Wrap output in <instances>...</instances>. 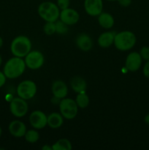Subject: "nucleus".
<instances>
[{
    "label": "nucleus",
    "instance_id": "f257e3e1",
    "mask_svg": "<svg viewBox=\"0 0 149 150\" xmlns=\"http://www.w3.org/2000/svg\"><path fill=\"white\" fill-rule=\"evenodd\" d=\"M26 67V63L23 59L14 57L5 63L3 73L7 79H17L24 73Z\"/></svg>",
    "mask_w": 149,
    "mask_h": 150
},
{
    "label": "nucleus",
    "instance_id": "f03ea898",
    "mask_svg": "<svg viewBox=\"0 0 149 150\" xmlns=\"http://www.w3.org/2000/svg\"><path fill=\"white\" fill-rule=\"evenodd\" d=\"M32 49V42L29 38L26 36L16 37L12 41L10 51L14 57L23 58L25 57Z\"/></svg>",
    "mask_w": 149,
    "mask_h": 150
},
{
    "label": "nucleus",
    "instance_id": "7ed1b4c3",
    "mask_svg": "<svg viewBox=\"0 0 149 150\" xmlns=\"http://www.w3.org/2000/svg\"><path fill=\"white\" fill-rule=\"evenodd\" d=\"M137 41L135 35L130 31H123L115 34L114 45L118 50L126 51L131 49Z\"/></svg>",
    "mask_w": 149,
    "mask_h": 150
},
{
    "label": "nucleus",
    "instance_id": "20e7f679",
    "mask_svg": "<svg viewBox=\"0 0 149 150\" xmlns=\"http://www.w3.org/2000/svg\"><path fill=\"white\" fill-rule=\"evenodd\" d=\"M38 14L45 21L56 22L59 18V8L51 1H45L39 4Z\"/></svg>",
    "mask_w": 149,
    "mask_h": 150
},
{
    "label": "nucleus",
    "instance_id": "39448f33",
    "mask_svg": "<svg viewBox=\"0 0 149 150\" xmlns=\"http://www.w3.org/2000/svg\"><path fill=\"white\" fill-rule=\"evenodd\" d=\"M59 110L63 117L67 120H72L77 116L78 106L75 100L71 98H63L59 103Z\"/></svg>",
    "mask_w": 149,
    "mask_h": 150
},
{
    "label": "nucleus",
    "instance_id": "423d86ee",
    "mask_svg": "<svg viewBox=\"0 0 149 150\" xmlns=\"http://www.w3.org/2000/svg\"><path fill=\"white\" fill-rule=\"evenodd\" d=\"M37 93V85L31 80H25L20 82L17 87V94L19 98L24 100H30Z\"/></svg>",
    "mask_w": 149,
    "mask_h": 150
},
{
    "label": "nucleus",
    "instance_id": "0eeeda50",
    "mask_svg": "<svg viewBox=\"0 0 149 150\" xmlns=\"http://www.w3.org/2000/svg\"><path fill=\"white\" fill-rule=\"evenodd\" d=\"M29 109V105L26 100L20 98H13L10 103V110L14 117L20 118L26 115Z\"/></svg>",
    "mask_w": 149,
    "mask_h": 150
},
{
    "label": "nucleus",
    "instance_id": "6e6552de",
    "mask_svg": "<svg viewBox=\"0 0 149 150\" xmlns=\"http://www.w3.org/2000/svg\"><path fill=\"white\" fill-rule=\"evenodd\" d=\"M24 61L28 68L34 70H38L43 65L45 57L40 51H32L25 57Z\"/></svg>",
    "mask_w": 149,
    "mask_h": 150
},
{
    "label": "nucleus",
    "instance_id": "1a4fd4ad",
    "mask_svg": "<svg viewBox=\"0 0 149 150\" xmlns=\"http://www.w3.org/2000/svg\"><path fill=\"white\" fill-rule=\"evenodd\" d=\"M29 122L34 128L40 130L48 125V117L42 111L37 110L29 116Z\"/></svg>",
    "mask_w": 149,
    "mask_h": 150
},
{
    "label": "nucleus",
    "instance_id": "9d476101",
    "mask_svg": "<svg viewBox=\"0 0 149 150\" xmlns=\"http://www.w3.org/2000/svg\"><path fill=\"white\" fill-rule=\"evenodd\" d=\"M142 57L140 53L131 52L126 59L125 68L130 72H135L142 64Z\"/></svg>",
    "mask_w": 149,
    "mask_h": 150
},
{
    "label": "nucleus",
    "instance_id": "9b49d317",
    "mask_svg": "<svg viewBox=\"0 0 149 150\" xmlns=\"http://www.w3.org/2000/svg\"><path fill=\"white\" fill-rule=\"evenodd\" d=\"M60 20L62 21L64 23L68 26H72L78 22L80 19L79 13L75 10L72 8H67L62 10L60 12L59 15Z\"/></svg>",
    "mask_w": 149,
    "mask_h": 150
},
{
    "label": "nucleus",
    "instance_id": "f8f14e48",
    "mask_svg": "<svg viewBox=\"0 0 149 150\" xmlns=\"http://www.w3.org/2000/svg\"><path fill=\"white\" fill-rule=\"evenodd\" d=\"M84 8L91 16H98L103 10L102 0H85Z\"/></svg>",
    "mask_w": 149,
    "mask_h": 150
},
{
    "label": "nucleus",
    "instance_id": "ddd939ff",
    "mask_svg": "<svg viewBox=\"0 0 149 150\" xmlns=\"http://www.w3.org/2000/svg\"><path fill=\"white\" fill-rule=\"evenodd\" d=\"M8 130L10 134L16 138L23 137L27 131L25 124L20 120L12 121L9 125Z\"/></svg>",
    "mask_w": 149,
    "mask_h": 150
},
{
    "label": "nucleus",
    "instance_id": "4468645a",
    "mask_svg": "<svg viewBox=\"0 0 149 150\" xmlns=\"http://www.w3.org/2000/svg\"><path fill=\"white\" fill-rule=\"evenodd\" d=\"M51 90L53 95L60 99L66 98L68 94V87L67 84L61 80H56L52 83Z\"/></svg>",
    "mask_w": 149,
    "mask_h": 150
},
{
    "label": "nucleus",
    "instance_id": "2eb2a0df",
    "mask_svg": "<svg viewBox=\"0 0 149 150\" xmlns=\"http://www.w3.org/2000/svg\"><path fill=\"white\" fill-rule=\"evenodd\" d=\"M76 45L83 51H89L93 47V42L89 35L81 33L76 38Z\"/></svg>",
    "mask_w": 149,
    "mask_h": 150
},
{
    "label": "nucleus",
    "instance_id": "dca6fc26",
    "mask_svg": "<svg viewBox=\"0 0 149 150\" xmlns=\"http://www.w3.org/2000/svg\"><path fill=\"white\" fill-rule=\"evenodd\" d=\"M115 35L114 32H106L101 34L98 38V44L102 48H109L114 43Z\"/></svg>",
    "mask_w": 149,
    "mask_h": 150
},
{
    "label": "nucleus",
    "instance_id": "f3484780",
    "mask_svg": "<svg viewBox=\"0 0 149 150\" xmlns=\"http://www.w3.org/2000/svg\"><path fill=\"white\" fill-rule=\"evenodd\" d=\"M71 87L73 91L76 93H81V92H86V88H87V83L84 79L80 76L74 77L71 81Z\"/></svg>",
    "mask_w": 149,
    "mask_h": 150
},
{
    "label": "nucleus",
    "instance_id": "a211bd4d",
    "mask_svg": "<svg viewBox=\"0 0 149 150\" xmlns=\"http://www.w3.org/2000/svg\"><path fill=\"white\" fill-rule=\"evenodd\" d=\"M63 116L59 113L53 112L48 116V125L53 129H57L61 127L64 122Z\"/></svg>",
    "mask_w": 149,
    "mask_h": 150
},
{
    "label": "nucleus",
    "instance_id": "6ab92c4d",
    "mask_svg": "<svg viewBox=\"0 0 149 150\" xmlns=\"http://www.w3.org/2000/svg\"><path fill=\"white\" fill-rule=\"evenodd\" d=\"M98 22L102 28L109 29L113 26L115 21L113 17L110 13H101L98 16Z\"/></svg>",
    "mask_w": 149,
    "mask_h": 150
},
{
    "label": "nucleus",
    "instance_id": "aec40b11",
    "mask_svg": "<svg viewBox=\"0 0 149 150\" xmlns=\"http://www.w3.org/2000/svg\"><path fill=\"white\" fill-rule=\"evenodd\" d=\"M52 148L53 150H71L72 146L68 139H61L53 144Z\"/></svg>",
    "mask_w": 149,
    "mask_h": 150
},
{
    "label": "nucleus",
    "instance_id": "412c9836",
    "mask_svg": "<svg viewBox=\"0 0 149 150\" xmlns=\"http://www.w3.org/2000/svg\"><path fill=\"white\" fill-rule=\"evenodd\" d=\"M75 102L77 103L78 108H85L89 105V98L86 92H81L77 94L76 97Z\"/></svg>",
    "mask_w": 149,
    "mask_h": 150
},
{
    "label": "nucleus",
    "instance_id": "4be33fe9",
    "mask_svg": "<svg viewBox=\"0 0 149 150\" xmlns=\"http://www.w3.org/2000/svg\"><path fill=\"white\" fill-rule=\"evenodd\" d=\"M25 139L26 142H29V143H36L39 139V134L37 130H29L26 131V134H25Z\"/></svg>",
    "mask_w": 149,
    "mask_h": 150
},
{
    "label": "nucleus",
    "instance_id": "5701e85b",
    "mask_svg": "<svg viewBox=\"0 0 149 150\" xmlns=\"http://www.w3.org/2000/svg\"><path fill=\"white\" fill-rule=\"evenodd\" d=\"M56 24V33L58 35H65L69 31V26L61 20H57L55 22Z\"/></svg>",
    "mask_w": 149,
    "mask_h": 150
},
{
    "label": "nucleus",
    "instance_id": "b1692460",
    "mask_svg": "<svg viewBox=\"0 0 149 150\" xmlns=\"http://www.w3.org/2000/svg\"><path fill=\"white\" fill-rule=\"evenodd\" d=\"M43 31L47 35H53L56 33L55 22L46 21L43 26Z\"/></svg>",
    "mask_w": 149,
    "mask_h": 150
},
{
    "label": "nucleus",
    "instance_id": "393cba45",
    "mask_svg": "<svg viewBox=\"0 0 149 150\" xmlns=\"http://www.w3.org/2000/svg\"><path fill=\"white\" fill-rule=\"evenodd\" d=\"M140 54L141 56L142 59L146 61L149 60V47L143 46V48L140 49Z\"/></svg>",
    "mask_w": 149,
    "mask_h": 150
},
{
    "label": "nucleus",
    "instance_id": "a878e982",
    "mask_svg": "<svg viewBox=\"0 0 149 150\" xmlns=\"http://www.w3.org/2000/svg\"><path fill=\"white\" fill-rule=\"evenodd\" d=\"M57 6L59 10H64L70 6V0H57Z\"/></svg>",
    "mask_w": 149,
    "mask_h": 150
},
{
    "label": "nucleus",
    "instance_id": "bb28decb",
    "mask_svg": "<svg viewBox=\"0 0 149 150\" xmlns=\"http://www.w3.org/2000/svg\"><path fill=\"white\" fill-rule=\"evenodd\" d=\"M143 74L146 78L149 79V60L147 61L143 67Z\"/></svg>",
    "mask_w": 149,
    "mask_h": 150
},
{
    "label": "nucleus",
    "instance_id": "cd10ccee",
    "mask_svg": "<svg viewBox=\"0 0 149 150\" xmlns=\"http://www.w3.org/2000/svg\"><path fill=\"white\" fill-rule=\"evenodd\" d=\"M6 79H7V77L5 76L4 73L0 71V88L2 87L4 83H6Z\"/></svg>",
    "mask_w": 149,
    "mask_h": 150
},
{
    "label": "nucleus",
    "instance_id": "c85d7f7f",
    "mask_svg": "<svg viewBox=\"0 0 149 150\" xmlns=\"http://www.w3.org/2000/svg\"><path fill=\"white\" fill-rule=\"evenodd\" d=\"M119 3L120 5H121L122 7H128L131 4V0H117Z\"/></svg>",
    "mask_w": 149,
    "mask_h": 150
},
{
    "label": "nucleus",
    "instance_id": "c756f323",
    "mask_svg": "<svg viewBox=\"0 0 149 150\" xmlns=\"http://www.w3.org/2000/svg\"><path fill=\"white\" fill-rule=\"evenodd\" d=\"M61 99H60V98H57V97L53 96L52 98H51V103H52L53 104V105H59L60 102H61Z\"/></svg>",
    "mask_w": 149,
    "mask_h": 150
},
{
    "label": "nucleus",
    "instance_id": "7c9ffc66",
    "mask_svg": "<svg viewBox=\"0 0 149 150\" xmlns=\"http://www.w3.org/2000/svg\"><path fill=\"white\" fill-rule=\"evenodd\" d=\"M42 150H53V148L51 146H49V145L46 144V145H44L42 147Z\"/></svg>",
    "mask_w": 149,
    "mask_h": 150
},
{
    "label": "nucleus",
    "instance_id": "2f4dec72",
    "mask_svg": "<svg viewBox=\"0 0 149 150\" xmlns=\"http://www.w3.org/2000/svg\"><path fill=\"white\" fill-rule=\"evenodd\" d=\"M145 122L146 124L149 125V114L145 117Z\"/></svg>",
    "mask_w": 149,
    "mask_h": 150
},
{
    "label": "nucleus",
    "instance_id": "473e14b6",
    "mask_svg": "<svg viewBox=\"0 0 149 150\" xmlns=\"http://www.w3.org/2000/svg\"><path fill=\"white\" fill-rule=\"evenodd\" d=\"M3 45V39L1 38V37L0 36V48H1V46Z\"/></svg>",
    "mask_w": 149,
    "mask_h": 150
},
{
    "label": "nucleus",
    "instance_id": "72a5a7b5",
    "mask_svg": "<svg viewBox=\"0 0 149 150\" xmlns=\"http://www.w3.org/2000/svg\"><path fill=\"white\" fill-rule=\"evenodd\" d=\"M1 63H2V58H1V55H0V66L1 65Z\"/></svg>",
    "mask_w": 149,
    "mask_h": 150
},
{
    "label": "nucleus",
    "instance_id": "f704fd0d",
    "mask_svg": "<svg viewBox=\"0 0 149 150\" xmlns=\"http://www.w3.org/2000/svg\"><path fill=\"white\" fill-rule=\"evenodd\" d=\"M1 134H2V129H1V127H0V137L1 136Z\"/></svg>",
    "mask_w": 149,
    "mask_h": 150
},
{
    "label": "nucleus",
    "instance_id": "c9c22d12",
    "mask_svg": "<svg viewBox=\"0 0 149 150\" xmlns=\"http://www.w3.org/2000/svg\"><path fill=\"white\" fill-rule=\"evenodd\" d=\"M108 1H117V0H108Z\"/></svg>",
    "mask_w": 149,
    "mask_h": 150
}]
</instances>
